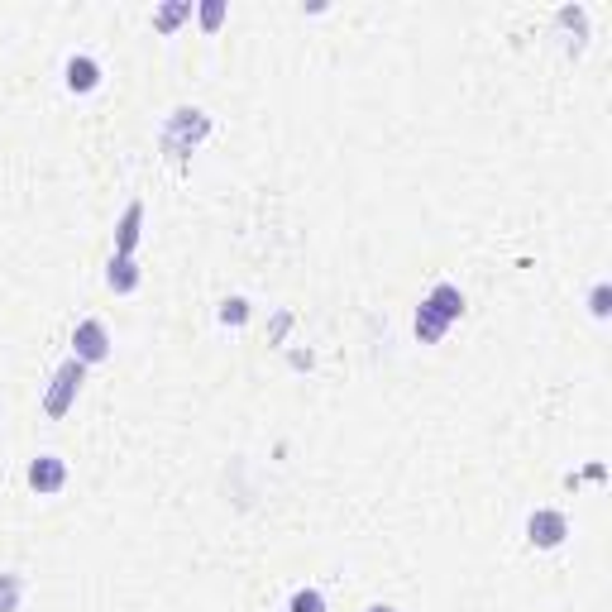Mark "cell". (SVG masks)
Returning a JSON list of instances; mask_svg holds the SVG:
<instances>
[{"label":"cell","mask_w":612,"mask_h":612,"mask_svg":"<svg viewBox=\"0 0 612 612\" xmlns=\"http://www.w3.org/2000/svg\"><path fill=\"white\" fill-rule=\"evenodd\" d=\"M206 139H211V115L201 106H177L163 120V130H158V149L168 153L173 163H187V153H197Z\"/></svg>","instance_id":"6da1fadb"},{"label":"cell","mask_w":612,"mask_h":612,"mask_svg":"<svg viewBox=\"0 0 612 612\" xmlns=\"http://www.w3.org/2000/svg\"><path fill=\"white\" fill-rule=\"evenodd\" d=\"M82 383H87V364H82V359H63V364H58V373L48 378L44 412L53 416V421H63V416L72 412L77 393H82Z\"/></svg>","instance_id":"7a4b0ae2"},{"label":"cell","mask_w":612,"mask_h":612,"mask_svg":"<svg viewBox=\"0 0 612 612\" xmlns=\"http://www.w3.org/2000/svg\"><path fill=\"white\" fill-rule=\"evenodd\" d=\"M565 536H569V517L555 512V507H536V512L526 517V541L536 550H560Z\"/></svg>","instance_id":"3957f363"},{"label":"cell","mask_w":612,"mask_h":612,"mask_svg":"<svg viewBox=\"0 0 612 612\" xmlns=\"http://www.w3.org/2000/svg\"><path fill=\"white\" fill-rule=\"evenodd\" d=\"M72 359H82V364H106V359H110V330H106V321H96V316L77 321V330H72Z\"/></svg>","instance_id":"277c9868"},{"label":"cell","mask_w":612,"mask_h":612,"mask_svg":"<svg viewBox=\"0 0 612 612\" xmlns=\"http://www.w3.org/2000/svg\"><path fill=\"white\" fill-rule=\"evenodd\" d=\"M29 488L39 493V498H53V493H63L67 488V459L58 455H39V459H29Z\"/></svg>","instance_id":"5b68a950"},{"label":"cell","mask_w":612,"mask_h":612,"mask_svg":"<svg viewBox=\"0 0 612 612\" xmlns=\"http://www.w3.org/2000/svg\"><path fill=\"white\" fill-rule=\"evenodd\" d=\"M63 82L72 96H91V91L101 87V63L96 58H87V53H72L63 67Z\"/></svg>","instance_id":"8992f818"},{"label":"cell","mask_w":612,"mask_h":612,"mask_svg":"<svg viewBox=\"0 0 612 612\" xmlns=\"http://www.w3.org/2000/svg\"><path fill=\"white\" fill-rule=\"evenodd\" d=\"M139 235H144V201H130L120 220H115V254H125L134 259V249H139Z\"/></svg>","instance_id":"52a82bcc"},{"label":"cell","mask_w":612,"mask_h":612,"mask_svg":"<svg viewBox=\"0 0 612 612\" xmlns=\"http://www.w3.org/2000/svg\"><path fill=\"white\" fill-rule=\"evenodd\" d=\"M426 306H431L436 316H445V321L455 326L459 316H464V292H459L455 283H436L431 292H426Z\"/></svg>","instance_id":"ba28073f"},{"label":"cell","mask_w":612,"mask_h":612,"mask_svg":"<svg viewBox=\"0 0 612 612\" xmlns=\"http://www.w3.org/2000/svg\"><path fill=\"white\" fill-rule=\"evenodd\" d=\"M139 278H144V273H139V263H134V259H125V254H115V259H110V268H106V287H110V292L130 297L134 287H139Z\"/></svg>","instance_id":"9c48e42d"},{"label":"cell","mask_w":612,"mask_h":612,"mask_svg":"<svg viewBox=\"0 0 612 612\" xmlns=\"http://www.w3.org/2000/svg\"><path fill=\"white\" fill-rule=\"evenodd\" d=\"M412 330H416V340H421V345H440V340H445V330H450V321H445V316H436L431 306L421 302V306H416Z\"/></svg>","instance_id":"30bf717a"},{"label":"cell","mask_w":612,"mask_h":612,"mask_svg":"<svg viewBox=\"0 0 612 612\" xmlns=\"http://www.w3.org/2000/svg\"><path fill=\"white\" fill-rule=\"evenodd\" d=\"M555 24H560V29H574V53H584V39H589V10H584V5H560Z\"/></svg>","instance_id":"8fae6325"},{"label":"cell","mask_w":612,"mask_h":612,"mask_svg":"<svg viewBox=\"0 0 612 612\" xmlns=\"http://www.w3.org/2000/svg\"><path fill=\"white\" fill-rule=\"evenodd\" d=\"M192 20V0H173V5H158L153 10V29L158 34H173L177 24H187Z\"/></svg>","instance_id":"7c38bea8"},{"label":"cell","mask_w":612,"mask_h":612,"mask_svg":"<svg viewBox=\"0 0 612 612\" xmlns=\"http://www.w3.org/2000/svg\"><path fill=\"white\" fill-rule=\"evenodd\" d=\"M20 598H24V579L15 569H0V612H20Z\"/></svg>","instance_id":"4fadbf2b"},{"label":"cell","mask_w":612,"mask_h":612,"mask_svg":"<svg viewBox=\"0 0 612 612\" xmlns=\"http://www.w3.org/2000/svg\"><path fill=\"white\" fill-rule=\"evenodd\" d=\"M287 612H330L326 608V593L321 589H297L287 598Z\"/></svg>","instance_id":"5bb4252c"},{"label":"cell","mask_w":612,"mask_h":612,"mask_svg":"<svg viewBox=\"0 0 612 612\" xmlns=\"http://www.w3.org/2000/svg\"><path fill=\"white\" fill-rule=\"evenodd\" d=\"M244 321H249V302H244V297H225V302H220V326L240 330Z\"/></svg>","instance_id":"9a60e30c"},{"label":"cell","mask_w":612,"mask_h":612,"mask_svg":"<svg viewBox=\"0 0 612 612\" xmlns=\"http://www.w3.org/2000/svg\"><path fill=\"white\" fill-rule=\"evenodd\" d=\"M197 20H201V29H206V34H216L220 24H225V0H201Z\"/></svg>","instance_id":"2e32d148"},{"label":"cell","mask_w":612,"mask_h":612,"mask_svg":"<svg viewBox=\"0 0 612 612\" xmlns=\"http://www.w3.org/2000/svg\"><path fill=\"white\" fill-rule=\"evenodd\" d=\"M589 311L598 316V321H608V316H612V287H608V283H593V292H589Z\"/></svg>","instance_id":"e0dca14e"},{"label":"cell","mask_w":612,"mask_h":612,"mask_svg":"<svg viewBox=\"0 0 612 612\" xmlns=\"http://www.w3.org/2000/svg\"><path fill=\"white\" fill-rule=\"evenodd\" d=\"M287 330H292V311H278V316H273V326H268V345H283Z\"/></svg>","instance_id":"ac0fdd59"},{"label":"cell","mask_w":612,"mask_h":612,"mask_svg":"<svg viewBox=\"0 0 612 612\" xmlns=\"http://www.w3.org/2000/svg\"><path fill=\"white\" fill-rule=\"evenodd\" d=\"M579 479H589V483H603V479H608V464H589V469H584Z\"/></svg>","instance_id":"d6986e66"},{"label":"cell","mask_w":612,"mask_h":612,"mask_svg":"<svg viewBox=\"0 0 612 612\" xmlns=\"http://www.w3.org/2000/svg\"><path fill=\"white\" fill-rule=\"evenodd\" d=\"M316 364V354L311 350H292V369H311Z\"/></svg>","instance_id":"ffe728a7"},{"label":"cell","mask_w":612,"mask_h":612,"mask_svg":"<svg viewBox=\"0 0 612 612\" xmlns=\"http://www.w3.org/2000/svg\"><path fill=\"white\" fill-rule=\"evenodd\" d=\"M364 612H397V608H393V603H369Z\"/></svg>","instance_id":"44dd1931"}]
</instances>
